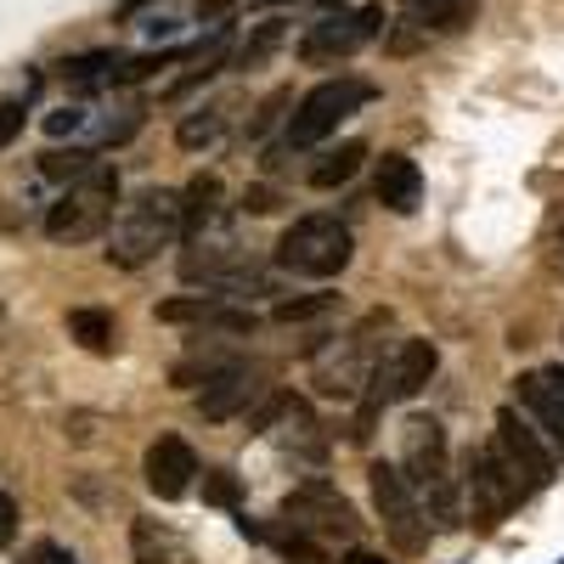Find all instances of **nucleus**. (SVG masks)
I'll return each mask as SVG.
<instances>
[{"label":"nucleus","mask_w":564,"mask_h":564,"mask_svg":"<svg viewBox=\"0 0 564 564\" xmlns=\"http://www.w3.org/2000/svg\"><path fill=\"white\" fill-rule=\"evenodd\" d=\"M181 238V198L175 193H141L135 204L119 209L113 231H108V260L119 271H135V265H148L159 260V249H170Z\"/></svg>","instance_id":"nucleus-1"},{"label":"nucleus","mask_w":564,"mask_h":564,"mask_svg":"<svg viewBox=\"0 0 564 564\" xmlns=\"http://www.w3.org/2000/svg\"><path fill=\"white\" fill-rule=\"evenodd\" d=\"M119 204V170L113 164H90L79 181H68V193L45 209V238L52 243H90L113 226Z\"/></svg>","instance_id":"nucleus-2"},{"label":"nucleus","mask_w":564,"mask_h":564,"mask_svg":"<svg viewBox=\"0 0 564 564\" xmlns=\"http://www.w3.org/2000/svg\"><path fill=\"white\" fill-rule=\"evenodd\" d=\"M401 475L412 480L417 497H430L441 525L457 520V486H452V457H446V430L435 417H406L401 423Z\"/></svg>","instance_id":"nucleus-3"},{"label":"nucleus","mask_w":564,"mask_h":564,"mask_svg":"<svg viewBox=\"0 0 564 564\" xmlns=\"http://www.w3.org/2000/svg\"><path fill=\"white\" fill-rule=\"evenodd\" d=\"M356 243H350V226L334 220V215H300L289 231L276 238V265L294 271V276H311V282H327L350 265Z\"/></svg>","instance_id":"nucleus-4"},{"label":"nucleus","mask_w":564,"mask_h":564,"mask_svg":"<svg viewBox=\"0 0 564 564\" xmlns=\"http://www.w3.org/2000/svg\"><path fill=\"white\" fill-rule=\"evenodd\" d=\"M372 102V85L367 79H322L316 90L294 102V119H289V153H305L316 141H327L350 113H361Z\"/></svg>","instance_id":"nucleus-5"},{"label":"nucleus","mask_w":564,"mask_h":564,"mask_svg":"<svg viewBox=\"0 0 564 564\" xmlns=\"http://www.w3.org/2000/svg\"><path fill=\"white\" fill-rule=\"evenodd\" d=\"M384 327V316L372 311L356 334H345V339H334V345H322L316 356H311V379H316V390L327 395V401H356L361 395V384L372 379V334Z\"/></svg>","instance_id":"nucleus-6"},{"label":"nucleus","mask_w":564,"mask_h":564,"mask_svg":"<svg viewBox=\"0 0 564 564\" xmlns=\"http://www.w3.org/2000/svg\"><path fill=\"white\" fill-rule=\"evenodd\" d=\"M367 486H372V508H379L384 536L401 553H423V542H430V520H423V502H417L412 480L401 475V463H372Z\"/></svg>","instance_id":"nucleus-7"},{"label":"nucleus","mask_w":564,"mask_h":564,"mask_svg":"<svg viewBox=\"0 0 564 564\" xmlns=\"http://www.w3.org/2000/svg\"><path fill=\"white\" fill-rule=\"evenodd\" d=\"M435 367H441V350L435 339H401L390 356L372 361V390H367V417L379 412V406H395V401H412L423 395V384L435 379Z\"/></svg>","instance_id":"nucleus-8"},{"label":"nucleus","mask_w":564,"mask_h":564,"mask_svg":"<svg viewBox=\"0 0 564 564\" xmlns=\"http://www.w3.org/2000/svg\"><path fill=\"white\" fill-rule=\"evenodd\" d=\"M463 491H468V513H475V520H486V525L508 520V513L520 508V497H531V486L520 480V468L508 463V452H502L497 441L468 457V480H463Z\"/></svg>","instance_id":"nucleus-9"},{"label":"nucleus","mask_w":564,"mask_h":564,"mask_svg":"<svg viewBox=\"0 0 564 564\" xmlns=\"http://www.w3.org/2000/svg\"><path fill=\"white\" fill-rule=\"evenodd\" d=\"M243 265H249V254L238 243V220H231L226 209L204 231H193V238H186V254H181V276L186 282H215V289H226Z\"/></svg>","instance_id":"nucleus-10"},{"label":"nucleus","mask_w":564,"mask_h":564,"mask_svg":"<svg viewBox=\"0 0 564 564\" xmlns=\"http://www.w3.org/2000/svg\"><path fill=\"white\" fill-rule=\"evenodd\" d=\"M384 29V7H356V12H327L322 23L305 29L300 40V57L305 63H345L356 57L361 45H372Z\"/></svg>","instance_id":"nucleus-11"},{"label":"nucleus","mask_w":564,"mask_h":564,"mask_svg":"<svg viewBox=\"0 0 564 564\" xmlns=\"http://www.w3.org/2000/svg\"><path fill=\"white\" fill-rule=\"evenodd\" d=\"M282 520L289 531H316V536H356V508L334 480H305L282 497Z\"/></svg>","instance_id":"nucleus-12"},{"label":"nucleus","mask_w":564,"mask_h":564,"mask_svg":"<svg viewBox=\"0 0 564 564\" xmlns=\"http://www.w3.org/2000/svg\"><path fill=\"white\" fill-rule=\"evenodd\" d=\"M497 446L508 452V463L520 468V480L531 486V491H542L547 480H553V446H542V435H536V423L531 417H520V412H497Z\"/></svg>","instance_id":"nucleus-13"},{"label":"nucleus","mask_w":564,"mask_h":564,"mask_svg":"<svg viewBox=\"0 0 564 564\" xmlns=\"http://www.w3.org/2000/svg\"><path fill=\"white\" fill-rule=\"evenodd\" d=\"M265 395V379L254 367H220L215 379H204V395H198V412L209 417V423H226V417H238V412H249L254 401Z\"/></svg>","instance_id":"nucleus-14"},{"label":"nucleus","mask_w":564,"mask_h":564,"mask_svg":"<svg viewBox=\"0 0 564 564\" xmlns=\"http://www.w3.org/2000/svg\"><path fill=\"white\" fill-rule=\"evenodd\" d=\"M193 475H198V452L186 446L181 435H159V441L148 446V491H153L159 502L186 497V491H193Z\"/></svg>","instance_id":"nucleus-15"},{"label":"nucleus","mask_w":564,"mask_h":564,"mask_svg":"<svg viewBox=\"0 0 564 564\" xmlns=\"http://www.w3.org/2000/svg\"><path fill=\"white\" fill-rule=\"evenodd\" d=\"M513 395H520V406L531 412V423L547 435V446L564 452V401L547 384V372H520V379H513Z\"/></svg>","instance_id":"nucleus-16"},{"label":"nucleus","mask_w":564,"mask_h":564,"mask_svg":"<svg viewBox=\"0 0 564 564\" xmlns=\"http://www.w3.org/2000/svg\"><path fill=\"white\" fill-rule=\"evenodd\" d=\"M372 193H379V204H384V209L412 215V209H417V198H423V175H417V164H412V159L390 153V159H379V181H372Z\"/></svg>","instance_id":"nucleus-17"},{"label":"nucleus","mask_w":564,"mask_h":564,"mask_svg":"<svg viewBox=\"0 0 564 564\" xmlns=\"http://www.w3.org/2000/svg\"><path fill=\"white\" fill-rule=\"evenodd\" d=\"M159 322H198L220 334H254V311H226L220 300H170L159 305Z\"/></svg>","instance_id":"nucleus-18"},{"label":"nucleus","mask_w":564,"mask_h":564,"mask_svg":"<svg viewBox=\"0 0 564 564\" xmlns=\"http://www.w3.org/2000/svg\"><path fill=\"white\" fill-rule=\"evenodd\" d=\"M130 542H135V564H193V553L181 547V536L153 525V520H135Z\"/></svg>","instance_id":"nucleus-19"},{"label":"nucleus","mask_w":564,"mask_h":564,"mask_svg":"<svg viewBox=\"0 0 564 564\" xmlns=\"http://www.w3.org/2000/svg\"><path fill=\"white\" fill-rule=\"evenodd\" d=\"M215 215H220V181H215V175H198V181L181 193V238L204 231Z\"/></svg>","instance_id":"nucleus-20"},{"label":"nucleus","mask_w":564,"mask_h":564,"mask_svg":"<svg viewBox=\"0 0 564 564\" xmlns=\"http://www.w3.org/2000/svg\"><path fill=\"white\" fill-rule=\"evenodd\" d=\"M361 159H367V148H361V141H345V148L322 153V159L311 164V186H316V193H334V186H345V181L361 170Z\"/></svg>","instance_id":"nucleus-21"},{"label":"nucleus","mask_w":564,"mask_h":564,"mask_svg":"<svg viewBox=\"0 0 564 564\" xmlns=\"http://www.w3.org/2000/svg\"><path fill=\"white\" fill-rule=\"evenodd\" d=\"M68 334L85 345V350H97V356H108L113 345H119V322H113V311H68Z\"/></svg>","instance_id":"nucleus-22"},{"label":"nucleus","mask_w":564,"mask_h":564,"mask_svg":"<svg viewBox=\"0 0 564 564\" xmlns=\"http://www.w3.org/2000/svg\"><path fill=\"white\" fill-rule=\"evenodd\" d=\"M226 135V113L220 108H198V113H186L181 124H175V141L186 153H204V148H215V141Z\"/></svg>","instance_id":"nucleus-23"},{"label":"nucleus","mask_w":564,"mask_h":564,"mask_svg":"<svg viewBox=\"0 0 564 564\" xmlns=\"http://www.w3.org/2000/svg\"><path fill=\"white\" fill-rule=\"evenodd\" d=\"M113 68H119V57L113 52H85V57H68L63 63V79L68 85H113Z\"/></svg>","instance_id":"nucleus-24"},{"label":"nucleus","mask_w":564,"mask_h":564,"mask_svg":"<svg viewBox=\"0 0 564 564\" xmlns=\"http://www.w3.org/2000/svg\"><path fill=\"white\" fill-rule=\"evenodd\" d=\"M90 164H97V153H90V148H68V153H45V159H40V175H52V181H79Z\"/></svg>","instance_id":"nucleus-25"},{"label":"nucleus","mask_w":564,"mask_h":564,"mask_svg":"<svg viewBox=\"0 0 564 564\" xmlns=\"http://www.w3.org/2000/svg\"><path fill=\"white\" fill-rule=\"evenodd\" d=\"M334 305H339V294H305V300H282L271 316L276 322H311V316H327Z\"/></svg>","instance_id":"nucleus-26"},{"label":"nucleus","mask_w":564,"mask_h":564,"mask_svg":"<svg viewBox=\"0 0 564 564\" xmlns=\"http://www.w3.org/2000/svg\"><path fill=\"white\" fill-rule=\"evenodd\" d=\"M276 45H282V23H260V29H254V40L238 52V68H260V63L276 52Z\"/></svg>","instance_id":"nucleus-27"},{"label":"nucleus","mask_w":564,"mask_h":564,"mask_svg":"<svg viewBox=\"0 0 564 564\" xmlns=\"http://www.w3.org/2000/svg\"><path fill=\"white\" fill-rule=\"evenodd\" d=\"M204 502L238 508V475H231V468H209V475H204Z\"/></svg>","instance_id":"nucleus-28"},{"label":"nucleus","mask_w":564,"mask_h":564,"mask_svg":"<svg viewBox=\"0 0 564 564\" xmlns=\"http://www.w3.org/2000/svg\"><path fill=\"white\" fill-rule=\"evenodd\" d=\"M85 108H57V113H45V130H52V135H79L85 130Z\"/></svg>","instance_id":"nucleus-29"},{"label":"nucleus","mask_w":564,"mask_h":564,"mask_svg":"<svg viewBox=\"0 0 564 564\" xmlns=\"http://www.w3.org/2000/svg\"><path fill=\"white\" fill-rule=\"evenodd\" d=\"M23 135V102H0V153Z\"/></svg>","instance_id":"nucleus-30"},{"label":"nucleus","mask_w":564,"mask_h":564,"mask_svg":"<svg viewBox=\"0 0 564 564\" xmlns=\"http://www.w3.org/2000/svg\"><path fill=\"white\" fill-rule=\"evenodd\" d=\"M12 536H18V502L0 491V542H12Z\"/></svg>","instance_id":"nucleus-31"},{"label":"nucleus","mask_w":564,"mask_h":564,"mask_svg":"<svg viewBox=\"0 0 564 564\" xmlns=\"http://www.w3.org/2000/svg\"><path fill=\"white\" fill-rule=\"evenodd\" d=\"M34 564H79V558H74L68 547H57V542H40V547H34Z\"/></svg>","instance_id":"nucleus-32"},{"label":"nucleus","mask_w":564,"mask_h":564,"mask_svg":"<svg viewBox=\"0 0 564 564\" xmlns=\"http://www.w3.org/2000/svg\"><path fill=\"white\" fill-rule=\"evenodd\" d=\"M238 0H198V23H215L220 12H231Z\"/></svg>","instance_id":"nucleus-33"},{"label":"nucleus","mask_w":564,"mask_h":564,"mask_svg":"<svg viewBox=\"0 0 564 564\" xmlns=\"http://www.w3.org/2000/svg\"><path fill=\"white\" fill-rule=\"evenodd\" d=\"M243 204H249L254 215H265V209H276V193H271V186H254V193H249Z\"/></svg>","instance_id":"nucleus-34"},{"label":"nucleus","mask_w":564,"mask_h":564,"mask_svg":"<svg viewBox=\"0 0 564 564\" xmlns=\"http://www.w3.org/2000/svg\"><path fill=\"white\" fill-rule=\"evenodd\" d=\"M401 7H406V12H412V18H430V12H435V7H441V0H401Z\"/></svg>","instance_id":"nucleus-35"},{"label":"nucleus","mask_w":564,"mask_h":564,"mask_svg":"<svg viewBox=\"0 0 564 564\" xmlns=\"http://www.w3.org/2000/svg\"><path fill=\"white\" fill-rule=\"evenodd\" d=\"M339 564H384V558H379V553H361V547H356V553H345Z\"/></svg>","instance_id":"nucleus-36"},{"label":"nucleus","mask_w":564,"mask_h":564,"mask_svg":"<svg viewBox=\"0 0 564 564\" xmlns=\"http://www.w3.org/2000/svg\"><path fill=\"white\" fill-rule=\"evenodd\" d=\"M547 384L558 390V401H564V367H547Z\"/></svg>","instance_id":"nucleus-37"},{"label":"nucleus","mask_w":564,"mask_h":564,"mask_svg":"<svg viewBox=\"0 0 564 564\" xmlns=\"http://www.w3.org/2000/svg\"><path fill=\"white\" fill-rule=\"evenodd\" d=\"M141 7H148V0H119V12H141Z\"/></svg>","instance_id":"nucleus-38"},{"label":"nucleus","mask_w":564,"mask_h":564,"mask_svg":"<svg viewBox=\"0 0 564 564\" xmlns=\"http://www.w3.org/2000/svg\"><path fill=\"white\" fill-rule=\"evenodd\" d=\"M316 7H322V12H334V7H345V0H316Z\"/></svg>","instance_id":"nucleus-39"},{"label":"nucleus","mask_w":564,"mask_h":564,"mask_svg":"<svg viewBox=\"0 0 564 564\" xmlns=\"http://www.w3.org/2000/svg\"><path fill=\"white\" fill-rule=\"evenodd\" d=\"M558 265H564V238H558Z\"/></svg>","instance_id":"nucleus-40"},{"label":"nucleus","mask_w":564,"mask_h":564,"mask_svg":"<svg viewBox=\"0 0 564 564\" xmlns=\"http://www.w3.org/2000/svg\"><path fill=\"white\" fill-rule=\"evenodd\" d=\"M254 7H271V0H254Z\"/></svg>","instance_id":"nucleus-41"}]
</instances>
